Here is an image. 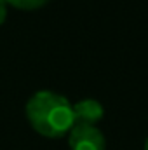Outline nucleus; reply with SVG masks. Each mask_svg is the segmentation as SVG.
Returning <instances> with one entry per match:
<instances>
[{
  "label": "nucleus",
  "mask_w": 148,
  "mask_h": 150,
  "mask_svg": "<svg viewBox=\"0 0 148 150\" xmlns=\"http://www.w3.org/2000/svg\"><path fill=\"white\" fill-rule=\"evenodd\" d=\"M72 150H106V138L96 126L75 124L68 133Z\"/></svg>",
  "instance_id": "nucleus-2"
},
{
  "label": "nucleus",
  "mask_w": 148,
  "mask_h": 150,
  "mask_svg": "<svg viewBox=\"0 0 148 150\" xmlns=\"http://www.w3.org/2000/svg\"><path fill=\"white\" fill-rule=\"evenodd\" d=\"M73 108L75 124H84V126H96L105 115V107L99 100L96 98H84L72 103Z\"/></svg>",
  "instance_id": "nucleus-3"
},
{
  "label": "nucleus",
  "mask_w": 148,
  "mask_h": 150,
  "mask_svg": "<svg viewBox=\"0 0 148 150\" xmlns=\"http://www.w3.org/2000/svg\"><path fill=\"white\" fill-rule=\"evenodd\" d=\"M145 150H148V138L145 140Z\"/></svg>",
  "instance_id": "nucleus-6"
},
{
  "label": "nucleus",
  "mask_w": 148,
  "mask_h": 150,
  "mask_svg": "<svg viewBox=\"0 0 148 150\" xmlns=\"http://www.w3.org/2000/svg\"><path fill=\"white\" fill-rule=\"evenodd\" d=\"M25 113L30 126L47 138L65 136L75 126L72 103L66 96L51 89L33 93L25 105Z\"/></svg>",
  "instance_id": "nucleus-1"
},
{
  "label": "nucleus",
  "mask_w": 148,
  "mask_h": 150,
  "mask_svg": "<svg viewBox=\"0 0 148 150\" xmlns=\"http://www.w3.org/2000/svg\"><path fill=\"white\" fill-rule=\"evenodd\" d=\"M49 0H5L7 5H14L18 9H25V11H33V9H40L47 4Z\"/></svg>",
  "instance_id": "nucleus-4"
},
{
  "label": "nucleus",
  "mask_w": 148,
  "mask_h": 150,
  "mask_svg": "<svg viewBox=\"0 0 148 150\" xmlns=\"http://www.w3.org/2000/svg\"><path fill=\"white\" fill-rule=\"evenodd\" d=\"M5 18H7V4L5 0H0V25L5 21Z\"/></svg>",
  "instance_id": "nucleus-5"
}]
</instances>
